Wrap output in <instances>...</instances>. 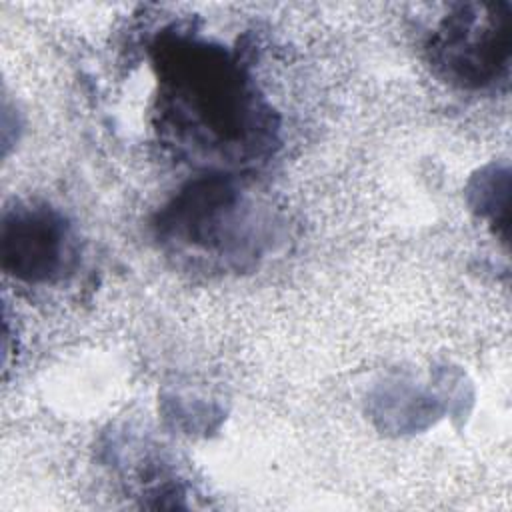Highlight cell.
Returning <instances> with one entry per match:
<instances>
[{
    "mask_svg": "<svg viewBox=\"0 0 512 512\" xmlns=\"http://www.w3.org/2000/svg\"><path fill=\"white\" fill-rule=\"evenodd\" d=\"M158 64L162 126L180 146L246 162L270 142L268 114L222 46L178 36L160 48Z\"/></svg>",
    "mask_w": 512,
    "mask_h": 512,
    "instance_id": "obj_1",
    "label": "cell"
},
{
    "mask_svg": "<svg viewBox=\"0 0 512 512\" xmlns=\"http://www.w3.org/2000/svg\"><path fill=\"white\" fill-rule=\"evenodd\" d=\"M434 72L460 88H486L500 80L512 54V4H456L428 44Z\"/></svg>",
    "mask_w": 512,
    "mask_h": 512,
    "instance_id": "obj_2",
    "label": "cell"
},
{
    "mask_svg": "<svg viewBox=\"0 0 512 512\" xmlns=\"http://www.w3.org/2000/svg\"><path fill=\"white\" fill-rule=\"evenodd\" d=\"M246 198L230 178L190 184L160 214V234L180 246L220 256H240L250 242Z\"/></svg>",
    "mask_w": 512,
    "mask_h": 512,
    "instance_id": "obj_3",
    "label": "cell"
},
{
    "mask_svg": "<svg viewBox=\"0 0 512 512\" xmlns=\"http://www.w3.org/2000/svg\"><path fill=\"white\" fill-rule=\"evenodd\" d=\"M0 254L2 266L20 280H54L72 258L70 228L52 208H16L2 220Z\"/></svg>",
    "mask_w": 512,
    "mask_h": 512,
    "instance_id": "obj_4",
    "label": "cell"
}]
</instances>
